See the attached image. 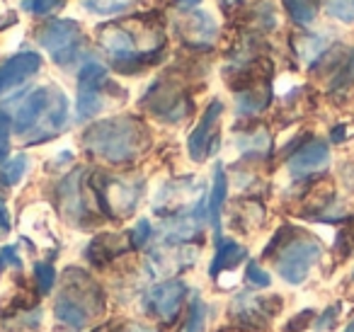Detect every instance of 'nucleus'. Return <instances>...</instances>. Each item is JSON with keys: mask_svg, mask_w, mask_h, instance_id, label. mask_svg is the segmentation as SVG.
<instances>
[{"mask_svg": "<svg viewBox=\"0 0 354 332\" xmlns=\"http://www.w3.org/2000/svg\"><path fill=\"white\" fill-rule=\"evenodd\" d=\"M146 131L136 119L117 117L97 122L85 131L83 143L93 156L107 163H129L138 156Z\"/></svg>", "mask_w": 354, "mask_h": 332, "instance_id": "f257e3e1", "label": "nucleus"}, {"mask_svg": "<svg viewBox=\"0 0 354 332\" xmlns=\"http://www.w3.org/2000/svg\"><path fill=\"white\" fill-rule=\"evenodd\" d=\"M97 288L90 282L85 274L75 272L73 279H68L64 286V291L56 298L54 313L64 325L73 327V330H83L85 325L93 317V306L95 298H85V296H95Z\"/></svg>", "mask_w": 354, "mask_h": 332, "instance_id": "f03ea898", "label": "nucleus"}, {"mask_svg": "<svg viewBox=\"0 0 354 332\" xmlns=\"http://www.w3.org/2000/svg\"><path fill=\"white\" fill-rule=\"evenodd\" d=\"M323 255L318 240L313 238H291L277 255V272L291 286H299L308 279L310 269Z\"/></svg>", "mask_w": 354, "mask_h": 332, "instance_id": "7ed1b4c3", "label": "nucleus"}, {"mask_svg": "<svg viewBox=\"0 0 354 332\" xmlns=\"http://www.w3.org/2000/svg\"><path fill=\"white\" fill-rule=\"evenodd\" d=\"M37 42L44 51H49V56L54 59V64L68 66L75 61L80 51V35L78 22L73 20H51L37 32Z\"/></svg>", "mask_w": 354, "mask_h": 332, "instance_id": "20e7f679", "label": "nucleus"}, {"mask_svg": "<svg viewBox=\"0 0 354 332\" xmlns=\"http://www.w3.org/2000/svg\"><path fill=\"white\" fill-rule=\"evenodd\" d=\"M54 95H56V88H35L32 93L25 95L20 104H17V112L12 117V129H15L20 136H30L41 122H44L46 112H49L51 102H54Z\"/></svg>", "mask_w": 354, "mask_h": 332, "instance_id": "39448f33", "label": "nucleus"}, {"mask_svg": "<svg viewBox=\"0 0 354 332\" xmlns=\"http://www.w3.org/2000/svg\"><path fill=\"white\" fill-rule=\"evenodd\" d=\"M187 296V286H185L183 279H167V282H160L148 291L146 296V308L151 313H156L160 320H175L180 308H183V301Z\"/></svg>", "mask_w": 354, "mask_h": 332, "instance_id": "423d86ee", "label": "nucleus"}, {"mask_svg": "<svg viewBox=\"0 0 354 332\" xmlns=\"http://www.w3.org/2000/svg\"><path fill=\"white\" fill-rule=\"evenodd\" d=\"M41 68V56L35 51H22L10 59L0 61V95L10 93L12 88L22 85L25 80H30L32 75H37Z\"/></svg>", "mask_w": 354, "mask_h": 332, "instance_id": "0eeeda50", "label": "nucleus"}, {"mask_svg": "<svg viewBox=\"0 0 354 332\" xmlns=\"http://www.w3.org/2000/svg\"><path fill=\"white\" fill-rule=\"evenodd\" d=\"M281 308L279 298H260L252 296V293H238L236 301H233L231 311L238 320H243L250 327H262L277 311Z\"/></svg>", "mask_w": 354, "mask_h": 332, "instance_id": "6e6552de", "label": "nucleus"}, {"mask_svg": "<svg viewBox=\"0 0 354 332\" xmlns=\"http://www.w3.org/2000/svg\"><path fill=\"white\" fill-rule=\"evenodd\" d=\"M221 112H223V104L218 102V100H214V102L207 107V112L202 114L199 124L192 129V133H189L187 153H189V158H192L194 163H202L204 158H207L209 153L214 151L212 133H214V127H216L218 117H221Z\"/></svg>", "mask_w": 354, "mask_h": 332, "instance_id": "1a4fd4ad", "label": "nucleus"}, {"mask_svg": "<svg viewBox=\"0 0 354 332\" xmlns=\"http://www.w3.org/2000/svg\"><path fill=\"white\" fill-rule=\"evenodd\" d=\"M330 165V148L325 141H310L304 148L294 153L289 158V172L291 177H304L315 175V172H323Z\"/></svg>", "mask_w": 354, "mask_h": 332, "instance_id": "9d476101", "label": "nucleus"}, {"mask_svg": "<svg viewBox=\"0 0 354 332\" xmlns=\"http://www.w3.org/2000/svg\"><path fill=\"white\" fill-rule=\"evenodd\" d=\"M100 46L107 51L114 59V64L124 66V64H133L138 59L136 51V42L122 27H104L102 35H100Z\"/></svg>", "mask_w": 354, "mask_h": 332, "instance_id": "9b49d317", "label": "nucleus"}, {"mask_svg": "<svg viewBox=\"0 0 354 332\" xmlns=\"http://www.w3.org/2000/svg\"><path fill=\"white\" fill-rule=\"evenodd\" d=\"M228 196V177L223 172V165L214 167V180H212V190L207 196V221L212 223L214 230V240H221V209L223 201Z\"/></svg>", "mask_w": 354, "mask_h": 332, "instance_id": "f8f14e48", "label": "nucleus"}, {"mask_svg": "<svg viewBox=\"0 0 354 332\" xmlns=\"http://www.w3.org/2000/svg\"><path fill=\"white\" fill-rule=\"evenodd\" d=\"M248 257V250L243 248L241 243H236V240H218L216 243V252H214V259L212 264H209V277L216 279L221 272H226V269H236L238 264L243 262V259Z\"/></svg>", "mask_w": 354, "mask_h": 332, "instance_id": "ddd939ff", "label": "nucleus"}, {"mask_svg": "<svg viewBox=\"0 0 354 332\" xmlns=\"http://www.w3.org/2000/svg\"><path fill=\"white\" fill-rule=\"evenodd\" d=\"M185 30L189 32L194 44H212L214 37H216V22L209 12L204 10H189L187 22H185Z\"/></svg>", "mask_w": 354, "mask_h": 332, "instance_id": "4468645a", "label": "nucleus"}, {"mask_svg": "<svg viewBox=\"0 0 354 332\" xmlns=\"http://www.w3.org/2000/svg\"><path fill=\"white\" fill-rule=\"evenodd\" d=\"M78 177L80 172H73L71 177H66L64 185H61L59 194H61V204H64V211L71 216V219H80L83 216V199H80V190H78Z\"/></svg>", "mask_w": 354, "mask_h": 332, "instance_id": "2eb2a0df", "label": "nucleus"}, {"mask_svg": "<svg viewBox=\"0 0 354 332\" xmlns=\"http://www.w3.org/2000/svg\"><path fill=\"white\" fill-rule=\"evenodd\" d=\"M104 107L102 90H78V100H75V117L80 122L93 119L95 114H100Z\"/></svg>", "mask_w": 354, "mask_h": 332, "instance_id": "dca6fc26", "label": "nucleus"}, {"mask_svg": "<svg viewBox=\"0 0 354 332\" xmlns=\"http://www.w3.org/2000/svg\"><path fill=\"white\" fill-rule=\"evenodd\" d=\"M107 78V68L100 61H85L78 71V90H100Z\"/></svg>", "mask_w": 354, "mask_h": 332, "instance_id": "f3484780", "label": "nucleus"}, {"mask_svg": "<svg viewBox=\"0 0 354 332\" xmlns=\"http://www.w3.org/2000/svg\"><path fill=\"white\" fill-rule=\"evenodd\" d=\"M284 8L289 12V17L301 27H308L318 15V6L315 0H284Z\"/></svg>", "mask_w": 354, "mask_h": 332, "instance_id": "a211bd4d", "label": "nucleus"}, {"mask_svg": "<svg viewBox=\"0 0 354 332\" xmlns=\"http://www.w3.org/2000/svg\"><path fill=\"white\" fill-rule=\"evenodd\" d=\"M83 8L93 15H122L133 6V0H80Z\"/></svg>", "mask_w": 354, "mask_h": 332, "instance_id": "6ab92c4d", "label": "nucleus"}, {"mask_svg": "<svg viewBox=\"0 0 354 332\" xmlns=\"http://www.w3.org/2000/svg\"><path fill=\"white\" fill-rule=\"evenodd\" d=\"M27 167H30V160H27L25 153H20V156H12L8 158L6 163H3V167H0V180L6 182V185H17V182L25 177Z\"/></svg>", "mask_w": 354, "mask_h": 332, "instance_id": "aec40b11", "label": "nucleus"}, {"mask_svg": "<svg viewBox=\"0 0 354 332\" xmlns=\"http://www.w3.org/2000/svg\"><path fill=\"white\" fill-rule=\"evenodd\" d=\"M267 102H270V90H248V93L238 95V112L241 114H257L262 112V109L267 107Z\"/></svg>", "mask_w": 354, "mask_h": 332, "instance_id": "412c9836", "label": "nucleus"}, {"mask_svg": "<svg viewBox=\"0 0 354 332\" xmlns=\"http://www.w3.org/2000/svg\"><path fill=\"white\" fill-rule=\"evenodd\" d=\"M207 327V306H204L202 296L197 291L192 293V301H189L187 311V322H185V332H204Z\"/></svg>", "mask_w": 354, "mask_h": 332, "instance_id": "4be33fe9", "label": "nucleus"}, {"mask_svg": "<svg viewBox=\"0 0 354 332\" xmlns=\"http://www.w3.org/2000/svg\"><path fill=\"white\" fill-rule=\"evenodd\" d=\"M325 10L335 20L354 25V0H325Z\"/></svg>", "mask_w": 354, "mask_h": 332, "instance_id": "5701e85b", "label": "nucleus"}, {"mask_svg": "<svg viewBox=\"0 0 354 332\" xmlns=\"http://www.w3.org/2000/svg\"><path fill=\"white\" fill-rule=\"evenodd\" d=\"M35 279H37V284H39L41 293H51V288H54V284H56V269L51 267L49 262H37Z\"/></svg>", "mask_w": 354, "mask_h": 332, "instance_id": "b1692460", "label": "nucleus"}, {"mask_svg": "<svg viewBox=\"0 0 354 332\" xmlns=\"http://www.w3.org/2000/svg\"><path fill=\"white\" fill-rule=\"evenodd\" d=\"M238 146H241L245 153H260V151H267V148H270V136H267V131H255L252 136L238 138Z\"/></svg>", "mask_w": 354, "mask_h": 332, "instance_id": "393cba45", "label": "nucleus"}, {"mask_svg": "<svg viewBox=\"0 0 354 332\" xmlns=\"http://www.w3.org/2000/svg\"><path fill=\"white\" fill-rule=\"evenodd\" d=\"M10 131H12V119L0 109V165L6 163L8 153H10Z\"/></svg>", "mask_w": 354, "mask_h": 332, "instance_id": "a878e982", "label": "nucleus"}, {"mask_svg": "<svg viewBox=\"0 0 354 332\" xmlns=\"http://www.w3.org/2000/svg\"><path fill=\"white\" fill-rule=\"evenodd\" d=\"M245 282L250 284V286H255V288H267L272 284V277L257 262H248V267H245Z\"/></svg>", "mask_w": 354, "mask_h": 332, "instance_id": "bb28decb", "label": "nucleus"}, {"mask_svg": "<svg viewBox=\"0 0 354 332\" xmlns=\"http://www.w3.org/2000/svg\"><path fill=\"white\" fill-rule=\"evenodd\" d=\"M151 238H153L151 221H148V219L136 221V225L131 228V245H133V248H143V245H146Z\"/></svg>", "mask_w": 354, "mask_h": 332, "instance_id": "cd10ccee", "label": "nucleus"}, {"mask_svg": "<svg viewBox=\"0 0 354 332\" xmlns=\"http://www.w3.org/2000/svg\"><path fill=\"white\" fill-rule=\"evenodd\" d=\"M299 51L306 61H315L325 51V42L320 39V37H306V39L301 42Z\"/></svg>", "mask_w": 354, "mask_h": 332, "instance_id": "c85d7f7f", "label": "nucleus"}, {"mask_svg": "<svg viewBox=\"0 0 354 332\" xmlns=\"http://www.w3.org/2000/svg\"><path fill=\"white\" fill-rule=\"evenodd\" d=\"M61 6H64V0H30V3H25L27 10H32L35 15H46Z\"/></svg>", "mask_w": 354, "mask_h": 332, "instance_id": "c756f323", "label": "nucleus"}, {"mask_svg": "<svg viewBox=\"0 0 354 332\" xmlns=\"http://www.w3.org/2000/svg\"><path fill=\"white\" fill-rule=\"evenodd\" d=\"M313 315H315L313 311H301L299 315L294 317V320L286 322V332H301V330H306V327H308L310 322H313Z\"/></svg>", "mask_w": 354, "mask_h": 332, "instance_id": "7c9ffc66", "label": "nucleus"}, {"mask_svg": "<svg viewBox=\"0 0 354 332\" xmlns=\"http://www.w3.org/2000/svg\"><path fill=\"white\" fill-rule=\"evenodd\" d=\"M6 264H12V267H20V255H17V248L12 245H6V248L0 250V267H6Z\"/></svg>", "mask_w": 354, "mask_h": 332, "instance_id": "2f4dec72", "label": "nucleus"}, {"mask_svg": "<svg viewBox=\"0 0 354 332\" xmlns=\"http://www.w3.org/2000/svg\"><path fill=\"white\" fill-rule=\"evenodd\" d=\"M337 313H339V306H330V308H325L323 311V315L315 320V330H325V327H330L333 325V320L337 317Z\"/></svg>", "mask_w": 354, "mask_h": 332, "instance_id": "473e14b6", "label": "nucleus"}, {"mask_svg": "<svg viewBox=\"0 0 354 332\" xmlns=\"http://www.w3.org/2000/svg\"><path fill=\"white\" fill-rule=\"evenodd\" d=\"M8 233H10V214H8L6 201L0 199V235H8Z\"/></svg>", "mask_w": 354, "mask_h": 332, "instance_id": "72a5a7b5", "label": "nucleus"}, {"mask_svg": "<svg viewBox=\"0 0 354 332\" xmlns=\"http://www.w3.org/2000/svg\"><path fill=\"white\" fill-rule=\"evenodd\" d=\"M342 138H344V127H335V129H333V141H335V143H339Z\"/></svg>", "mask_w": 354, "mask_h": 332, "instance_id": "f704fd0d", "label": "nucleus"}, {"mask_svg": "<svg viewBox=\"0 0 354 332\" xmlns=\"http://www.w3.org/2000/svg\"><path fill=\"white\" fill-rule=\"evenodd\" d=\"M183 6H199V0H183Z\"/></svg>", "mask_w": 354, "mask_h": 332, "instance_id": "c9c22d12", "label": "nucleus"}, {"mask_svg": "<svg viewBox=\"0 0 354 332\" xmlns=\"http://www.w3.org/2000/svg\"><path fill=\"white\" fill-rule=\"evenodd\" d=\"M223 6H236V3H241V0H221Z\"/></svg>", "mask_w": 354, "mask_h": 332, "instance_id": "e433bc0d", "label": "nucleus"}, {"mask_svg": "<svg viewBox=\"0 0 354 332\" xmlns=\"http://www.w3.org/2000/svg\"><path fill=\"white\" fill-rule=\"evenodd\" d=\"M344 332H354V320H352V322H349V325H347V327H344Z\"/></svg>", "mask_w": 354, "mask_h": 332, "instance_id": "4c0bfd02", "label": "nucleus"}, {"mask_svg": "<svg viewBox=\"0 0 354 332\" xmlns=\"http://www.w3.org/2000/svg\"><path fill=\"white\" fill-rule=\"evenodd\" d=\"M352 279H354V274H352Z\"/></svg>", "mask_w": 354, "mask_h": 332, "instance_id": "58836bf2", "label": "nucleus"}]
</instances>
